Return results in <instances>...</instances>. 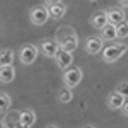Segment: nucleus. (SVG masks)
I'll use <instances>...</instances> for the list:
<instances>
[{
	"mask_svg": "<svg viewBox=\"0 0 128 128\" xmlns=\"http://www.w3.org/2000/svg\"><path fill=\"white\" fill-rule=\"evenodd\" d=\"M116 38L118 40H125L128 38V20H121L120 24H116Z\"/></svg>",
	"mask_w": 128,
	"mask_h": 128,
	"instance_id": "obj_19",
	"label": "nucleus"
},
{
	"mask_svg": "<svg viewBox=\"0 0 128 128\" xmlns=\"http://www.w3.org/2000/svg\"><path fill=\"white\" fill-rule=\"evenodd\" d=\"M46 128H58V126H55V125H48Z\"/></svg>",
	"mask_w": 128,
	"mask_h": 128,
	"instance_id": "obj_26",
	"label": "nucleus"
},
{
	"mask_svg": "<svg viewBox=\"0 0 128 128\" xmlns=\"http://www.w3.org/2000/svg\"><path fill=\"white\" fill-rule=\"evenodd\" d=\"M101 38L104 41H114L116 40V26L108 22V24L101 29Z\"/></svg>",
	"mask_w": 128,
	"mask_h": 128,
	"instance_id": "obj_16",
	"label": "nucleus"
},
{
	"mask_svg": "<svg viewBox=\"0 0 128 128\" xmlns=\"http://www.w3.org/2000/svg\"><path fill=\"white\" fill-rule=\"evenodd\" d=\"M14 79H16V68H14V65L0 67V82L2 84H10Z\"/></svg>",
	"mask_w": 128,
	"mask_h": 128,
	"instance_id": "obj_15",
	"label": "nucleus"
},
{
	"mask_svg": "<svg viewBox=\"0 0 128 128\" xmlns=\"http://www.w3.org/2000/svg\"><path fill=\"white\" fill-rule=\"evenodd\" d=\"M125 101H126L125 96H121L120 92L113 90V92L109 94V98H108V106H109V109L116 111V109H121V106L125 104Z\"/></svg>",
	"mask_w": 128,
	"mask_h": 128,
	"instance_id": "obj_13",
	"label": "nucleus"
},
{
	"mask_svg": "<svg viewBox=\"0 0 128 128\" xmlns=\"http://www.w3.org/2000/svg\"><path fill=\"white\" fill-rule=\"evenodd\" d=\"M5 128H24L19 121V111H12V113H7L5 118L2 120Z\"/></svg>",
	"mask_w": 128,
	"mask_h": 128,
	"instance_id": "obj_14",
	"label": "nucleus"
},
{
	"mask_svg": "<svg viewBox=\"0 0 128 128\" xmlns=\"http://www.w3.org/2000/svg\"><path fill=\"white\" fill-rule=\"evenodd\" d=\"M10 108V96L7 92H0V113H7Z\"/></svg>",
	"mask_w": 128,
	"mask_h": 128,
	"instance_id": "obj_20",
	"label": "nucleus"
},
{
	"mask_svg": "<svg viewBox=\"0 0 128 128\" xmlns=\"http://www.w3.org/2000/svg\"><path fill=\"white\" fill-rule=\"evenodd\" d=\"M55 40L60 44V50H65V51L74 53L75 50L79 48V36H77V32L72 29L70 26L58 28L56 34H55Z\"/></svg>",
	"mask_w": 128,
	"mask_h": 128,
	"instance_id": "obj_1",
	"label": "nucleus"
},
{
	"mask_svg": "<svg viewBox=\"0 0 128 128\" xmlns=\"http://www.w3.org/2000/svg\"><path fill=\"white\" fill-rule=\"evenodd\" d=\"M74 99V92H72V89H68V87H63L58 90V101L60 102H63V104H68L70 101Z\"/></svg>",
	"mask_w": 128,
	"mask_h": 128,
	"instance_id": "obj_18",
	"label": "nucleus"
},
{
	"mask_svg": "<svg viewBox=\"0 0 128 128\" xmlns=\"http://www.w3.org/2000/svg\"><path fill=\"white\" fill-rule=\"evenodd\" d=\"M84 128H96V126H92V125H86Z\"/></svg>",
	"mask_w": 128,
	"mask_h": 128,
	"instance_id": "obj_27",
	"label": "nucleus"
},
{
	"mask_svg": "<svg viewBox=\"0 0 128 128\" xmlns=\"http://www.w3.org/2000/svg\"><path fill=\"white\" fill-rule=\"evenodd\" d=\"M102 48H104V40L101 36H89L84 43V50L89 55H99Z\"/></svg>",
	"mask_w": 128,
	"mask_h": 128,
	"instance_id": "obj_6",
	"label": "nucleus"
},
{
	"mask_svg": "<svg viewBox=\"0 0 128 128\" xmlns=\"http://www.w3.org/2000/svg\"><path fill=\"white\" fill-rule=\"evenodd\" d=\"M0 128H5V125H4V121L0 120Z\"/></svg>",
	"mask_w": 128,
	"mask_h": 128,
	"instance_id": "obj_25",
	"label": "nucleus"
},
{
	"mask_svg": "<svg viewBox=\"0 0 128 128\" xmlns=\"http://www.w3.org/2000/svg\"><path fill=\"white\" fill-rule=\"evenodd\" d=\"M58 51H60V44L56 43V40H44L41 43V53L46 58H55Z\"/></svg>",
	"mask_w": 128,
	"mask_h": 128,
	"instance_id": "obj_7",
	"label": "nucleus"
},
{
	"mask_svg": "<svg viewBox=\"0 0 128 128\" xmlns=\"http://www.w3.org/2000/svg\"><path fill=\"white\" fill-rule=\"evenodd\" d=\"M55 62H56V67L62 70L68 68L72 67V63H74V55L70 53V51H65V50H60L58 53H56V56H55Z\"/></svg>",
	"mask_w": 128,
	"mask_h": 128,
	"instance_id": "obj_8",
	"label": "nucleus"
},
{
	"mask_svg": "<svg viewBox=\"0 0 128 128\" xmlns=\"http://www.w3.org/2000/svg\"><path fill=\"white\" fill-rule=\"evenodd\" d=\"M126 51H128L126 43H111V44H108V46H104L101 50V58H102L104 63H114Z\"/></svg>",
	"mask_w": 128,
	"mask_h": 128,
	"instance_id": "obj_2",
	"label": "nucleus"
},
{
	"mask_svg": "<svg viewBox=\"0 0 128 128\" xmlns=\"http://www.w3.org/2000/svg\"><path fill=\"white\" fill-rule=\"evenodd\" d=\"M38 48L34 46V44H24L22 48L19 50V60L22 65H31V63H34L36 58H38Z\"/></svg>",
	"mask_w": 128,
	"mask_h": 128,
	"instance_id": "obj_5",
	"label": "nucleus"
},
{
	"mask_svg": "<svg viewBox=\"0 0 128 128\" xmlns=\"http://www.w3.org/2000/svg\"><path fill=\"white\" fill-rule=\"evenodd\" d=\"M14 62V51L9 48L0 50V67H7V65H12Z\"/></svg>",
	"mask_w": 128,
	"mask_h": 128,
	"instance_id": "obj_17",
	"label": "nucleus"
},
{
	"mask_svg": "<svg viewBox=\"0 0 128 128\" xmlns=\"http://www.w3.org/2000/svg\"><path fill=\"white\" fill-rule=\"evenodd\" d=\"M121 111H123V116L128 118V101H125V104L121 106Z\"/></svg>",
	"mask_w": 128,
	"mask_h": 128,
	"instance_id": "obj_22",
	"label": "nucleus"
},
{
	"mask_svg": "<svg viewBox=\"0 0 128 128\" xmlns=\"http://www.w3.org/2000/svg\"><path fill=\"white\" fill-rule=\"evenodd\" d=\"M82 77H84V74L80 67H68L63 70V86L68 89L77 87L82 82Z\"/></svg>",
	"mask_w": 128,
	"mask_h": 128,
	"instance_id": "obj_3",
	"label": "nucleus"
},
{
	"mask_svg": "<svg viewBox=\"0 0 128 128\" xmlns=\"http://www.w3.org/2000/svg\"><path fill=\"white\" fill-rule=\"evenodd\" d=\"M62 0H44V4L46 5H53V4H60Z\"/></svg>",
	"mask_w": 128,
	"mask_h": 128,
	"instance_id": "obj_23",
	"label": "nucleus"
},
{
	"mask_svg": "<svg viewBox=\"0 0 128 128\" xmlns=\"http://www.w3.org/2000/svg\"><path fill=\"white\" fill-rule=\"evenodd\" d=\"M48 12H50V17L55 20H60L65 17L67 14V5L65 4H53V5H48Z\"/></svg>",
	"mask_w": 128,
	"mask_h": 128,
	"instance_id": "obj_12",
	"label": "nucleus"
},
{
	"mask_svg": "<svg viewBox=\"0 0 128 128\" xmlns=\"http://www.w3.org/2000/svg\"><path fill=\"white\" fill-rule=\"evenodd\" d=\"M116 92H120L121 96H125V98H128V80H123V82H118V86H116V89H114Z\"/></svg>",
	"mask_w": 128,
	"mask_h": 128,
	"instance_id": "obj_21",
	"label": "nucleus"
},
{
	"mask_svg": "<svg viewBox=\"0 0 128 128\" xmlns=\"http://www.w3.org/2000/svg\"><path fill=\"white\" fill-rule=\"evenodd\" d=\"M89 2H96V0H89Z\"/></svg>",
	"mask_w": 128,
	"mask_h": 128,
	"instance_id": "obj_28",
	"label": "nucleus"
},
{
	"mask_svg": "<svg viewBox=\"0 0 128 128\" xmlns=\"http://www.w3.org/2000/svg\"><path fill=\"white\" fill-rule=\"evenodd\" d=\"M118 2H120V5H121L123 9H126V7H128V0H118Z\"/></svg>",
	"mask_w": 128,
	"mask_h": 128,
	"instance_id": "obj_24",
	"label": "nucleus"
},
{
	"mask_svg": "<svg viewBox=\"0 0 128 128\" xmlns=\"http://www.w3.org/2000/svg\"><path fill=\"white\" fill-rule=\"evenodd\" d=\"M106 16H108V22L109 24H120L121 20H125V10L123 7H111V9L106 10Z\"/></svg>",
	"mask_w": 128,
	"mask_h": 128,
	"instance_id": "obj_9",
	"label": "nucleus"
},
{
	"mask_svg": "<svg viewBox=\"0 0 128 128\" xmlns=\"http://www.w3.org/2000/svg\"><path fill=\"white\" fill-rule=\"evenodd\" d=\"M90 26L94 28V29H102L106 24H108V16H106V10H98L96 14H92L90 16Z\"/></svg>",
	"mask_w": 128,
	"mask_h": 128,
	"instance_id": "obj_11",
	"label": "nucleus"
},
{
	"mask_svg": "<svg viewBox=\"0 0 128 128\" xmlns=\"http://www.w3.org/2000/svg\"><path fill=\"white\" fill-rule=\"evenodd\" d=\"M19 121L24 128H31L34 125V121H36V113L31 108L22 109V111H19Z\"/></svg>",
	"mask_w": 128,
	"mask_h": 128,
	"instance_id": "obj_10",
	"label": "nucleus"
},
{
	"mask_svg": "<svg viewBox=\"0 0 128 128\" xmlns=\"http://www.w3.org/2000/svg\"><path fill=\"white\" fill-rule=\"evenodd\" d=\"M48 19H50V12L46 5H34L29 10V20L34 26H43V24L48 22Z\"/></svg>",
	"mask_w": 128,
	"mask_h": 128,
	"instance_id": "obj_4",
	"label": "nucleus"
}]
</instances>
